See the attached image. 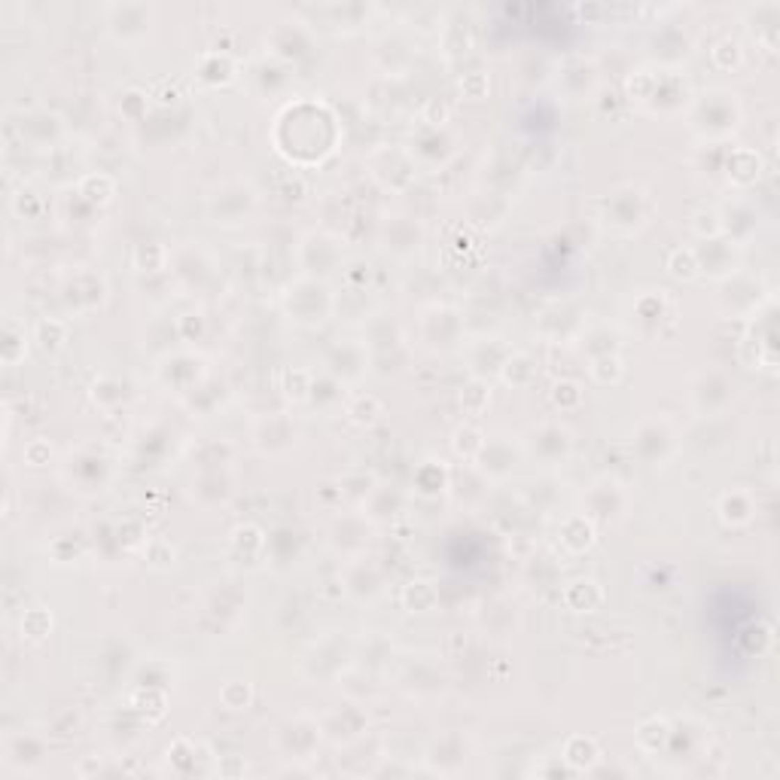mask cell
I'll list each match as a JSON object with an SVG mask.
<instances>
[{
  "label": "cell",
  "mask_w": 780,
  "mask_h": 780,
  "mask_svg": "<svg viewBox=\"0 0 780 780\" xmlns=\"http://www.w3.org/2000/svg\"><path fill=\"white\" fill-rule=\"evenodd\" d=\"M37 341H40V348H43L46 354L58 351V348H61V341H64V327H61L58 320H46V323H40V329H37Z\"/></svg>",
  "instance_id": "1"
},
{
  "label": "cell",
  "mask_w": 780,
  "mask_h": 780,
  "mask_svg": "<svg viewBox=\"0 0 780 780\" xmlns=\"http://www.w3.org/2000/svg\"><path fill=\"white\" fill-rule=\"evenodd\" d=\"M695 268H698V263H695L692 254H686V256L677 254V256H673V263H671V272L677 274V278H692Z\"/></svg>",
  "instance_id": "2"
}]
</instances>
